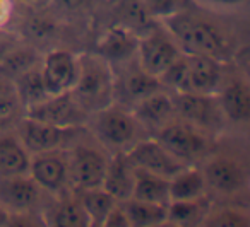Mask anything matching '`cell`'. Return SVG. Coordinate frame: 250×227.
<instances>
[{"instance_id": "5b68a950", "label": "cell", "mask_w": 250, "mask_h": 227, "mask_svg": "<svg viewBox=\"0 0 250 227\" xmlns=\"http://www.w3.org/2000/svg\"><path fill=\"white\" fill-rule=\"evenodd\" d=\"M206 179L208 193L218 198L231 200L249 189V166L247 161L231 152L212 149L199 164Z\"/></svg>"}, {"instance_id": "e575fe53", "label": "cell", "mask_w": 250, "mask_h": 227, "mask_svg": "<svg viewBox=\"0 0 250 227\" xmlns=\"http://www.w3.org/2000/svg\"><path fill=\"white\" fill-rule=\"evenodd\" d=\"M149 16L161 22L190 5V0H143Z\"/></svg>"}, {"instance_id": "cb8c5ba5", "label": "cell", "mask_w": 250, "mask_h": 227, "mask_svg": "<svg viewBox=\"0 0 250 227\" xmlns=\"http://www.w3.org/2000/svg\"><path fill=\"white\" fill-rule=\"evenodd\" d=\"M43 58V52L38 50L36 46L29 45V43L19 39L14 46L4 53V57L0 58V76L7 77V79L14 80L26 70L33 69V67L40 65Z\"/></svg>"}, {"instance_id": "f35d334b", "label": "cell", "mask_w": 250, "mask_h": 227, "mask_svg": "<svg viewBox=\"0 0 250 227\" xmlns=\"http://www.w3.org/2000/svg\"><path fill=\"white\" fill-rule=\"evenodd\" d=\"M19 35L11 28H0V58L4 57V53L7 52L11 46H14L19 41Z\"/></svg>"}, {"instance_id": "1f68e13d", "label": "cell", "mask_w": 250, "mask_h": 227, "mask_svg": "<svg viewBox=\"0 0 250 227\" xmlns=\"http://www.w3.org/2000/svg\"><path fill=\"white\" fill-rule=\"evenodd\" d=\"M113 2L117 4L118 22L136 33L137 36L146 33L158 22L149 16L143 0H113Z\"/></svg>"}, {"instance_id": "6da1fadb", "label": "cell", "mask_w": 250, "mask_h": 227, "mask_svg": "<svg viewBox=\"0 0 250 227\" xmlns=\"http://www.w3.org/2000/svg\"><path fill=\"white\" fill-rule=\"evenodd\" d=\"M161 24L185 55H206L229 63L238 53L231 33L214 18L194 11L192 5L161 21Z\"/></svg>"}, {"instance_id": "ba28073f", "label": "cell", "mask_w": 250, "mask_h": 227, "mask_svg": "<svg viewBox=\"0 0 250 227\" xmlns=\"http://www.w3.org/2000/svg\"><path fill=\"white\" fill-rule=\"evenodd\" d=\"M55 198L48 195L29 174L0 179V203L12 217H36L43 219L45 200Z\"/></svg>"}, {"instance_id": "d590c367", "label": "cell", "mask_w": 250, "mask_h": 227, "mask_svg": "<svg viewBox=\"0 0 250 227\" xmlns=\"http://www.w3.org/2000/svg\"><path fill=\"white\" fill-rule=\"evenodd\" d=\"M204 11L211 12H235L247 5L249 0H192Z\"/></svg>"}, {"instance_id": "7a4b0ae2", "label": "cell", "mask_w": 250, "mask_h": 227, "mask_svg": "<svg viewBox=\"0 0 250 227\" xmlns=\"http://www.w3.org/2000/svg\"><path fill=\"white\" fill-rule=\"evenodd\" d=\"M84 127L110 154L127 152L134 144L143 140L144 137H149V133L134 116L132 110L117 101L103 110L91 113Z\"/></svg>"}, {"instance_id": "8fae6325", "label": "cell", "mask_w": 250, "mask_h": 227, "mask_svg": "<svg viewBox=\"0 0 250 227\" xmlns=\"http://www.w3.org/2000/svg\"><path fill=\"white\" fill-rule=\"evenodd\" d=\"M115 72V101L125 106H132L147 94L161 89L160 79L147 74L137 63L136 57L118 65H111Z\"/></svg>"}, {"instance_id": "603a6c76", "label": "cell", "mask_w": 250, "mask_h": 227, "mask_svg": "<svg viewBox=\"0 0 250 227\" xmlns=\"http://www.w3.org/2000/svg\"><path fill=\"white\" fill-rule=\"evenodd\" d=\"M31 154L14 130L0 132V179L29 174Z\"/></svg>"}, {"instance_id": "30bf717a", "label": "cell", "mask_w": 250, "mask_h": 227, "mask_svg": "<svg viewBox=\"0 0 250 227\" xmlns=\"http://www.w3.org/2000/svg\"><path fill=\"white\" fill-rule=\"evenodd\" d=\"M228 67V65H226ZM216 99L219 103L226 123L245 127L250 120V86L249 79L236 67L233 70H225Z\"/></svg>"}, {"instance_id": "7c38bea8", "label": "cell", "mask_w": 250, "mask_h": 227, "mask_svg": "<svg viewBox=\"0 0 250 227\" xmlns=\"http://www.w3.org/2000/svg\"><path fill=\"white\" fill-rule=\"evenodd\" d=\"M77 128H63L55 127V125L43 123V121L33 120V118L24 116L19 125L14 128L18 137L21 138L22 145L31 155L43 154V152L59 151L63 149L70 142V138L76 135Z\"/></svg>"}, {"instance_id": "d4e9b609", "label": "cell", "mask_w": 250, "mask_h": 227, "mask_svg": "<svg viewBox=\"0 0 250 227\" xmlns=\"http://www.w3.org/2000/svg\"><path fill=\"white\" fill-rule=\"evenodd\" d=\"M168 181H170V202L171 200H197L209 196L206 179L199 166H185Z\"/></svg>"}, {"instance_id": "83f0119b", "label": "cell", "mask_w": 250, "mask_h": 227, "mask_svg": "<svg viewBox=\"0 0 250 227\" xmlns=\"http://www.w3.org/2000/svg\"><path fill=\"white\" fill-rule=\"evenodd\" d=\"M124 207L130 227H160L167 226L168 205L149 203L143 200L127 198L120 202Z\"/></svg>"}, {"instance_id": "44dd1931", "label": "cell", "mask_w": 250, "mask_h": 227, "mask_svg": "<svg viewBox=\"0 0 250 227\" xmlns=\"http://www.w3.org/2000/svg\"><path fill=\"white\" fill-rule=\"evenodd\" d=\"M134 181H136V168L130 164L125 152L110 154L101 188L110 193L117 202H124L132 196Z\"/></svg>"}, {"instance_id": "7bdbcfd3", "label": "cell", "mask_w": 250, "mask_h": 227, "mask_svg": "<svg viewBox=\"0 0 250 227\" xmlns=\"http://www.w3.org/2000/svg\"><path fill=\"white\" fill-rule=\"evenodd\" d=\"M110 2H113V0H110Z\"/></svg>"}, {"instance_id": "b9f144b4", "label": "cell", "mask_w": 250, "mask_h": 227, "mask_svg": "<svg viewBox=\"0 0 250 227\" xmlns=\"http://www.w3.org/2000/svg\"><path fill=\"white\" fill-rule=\"evenodd\" d=\"M11 220H12V215L7 208H5L2 203H0V227L4 226H11Z\"/></svg>"}, {"instance_id": "ab89813d", "label": "cell", "mask_w": 250, "mask_h": 227, "mask_svg": "<svg viewBox=\"0 0 250 227\" xmlns=\"http://www.w3.org/2000/svg\"><path fill=\"white\" fill-rule=\"evenodd\" d=\"M16 16V4L12 0H0V28H9Z\"/></svg>"}, {"instance_id": "ffe728a7", "label": "cell", "mask_w": 250, "mask_h": 227, "mask_svg": "<svg viewBox=\"0 0 250 227\" xmlns=\"http://www.w3.org/2000/svg\"><path fill=\"white\" fill-rule=\"evenodd\" d=\"M185 55V53H184ZM188 69V82L192 93L216 94L225 77L228 63H223L216 58L206 55H185Z\"/></svg>"}, {"instance_id": "8992f818", "label": "cell", "mask_w": 250, "mask_h": 227, "mask_svg": "<svg viewBox=\"0 0 250 227\" xmlns=\"http://www.w3.org/2000/svg\"><path fill=\"white\" fill-rule=\"evenodd\" d=\"M184 166H199L214 149V135L175 118L153 135Z\"/></svg>"}, {"instance_id": "8d00e7d4", "label": "cell", "mask_w": 250, "mask_h": 227, "mask_svg": "<svg viewBox=\"0 0 250 227\" xmlns=\"http://www.w3.org/2000/svg\"><path fill=\"white\" fill-rule=\"evenodd\" d=\"M103 227H130L129 219H127V213H125V210L120 202H117V205H115L113 208H111V212L108 213Z\"/></svg>"}, {"instance_id": "60d3db41", "label": "cell", "mask_w": 250, "mask_h": 227, "mask_svg": "<svg viewBox=\"0 0 250 227\" xmlns=\"http://www.w3.org/2000/svg\"><path fill=\"white\" fill-rule=\"evenodd\" d=\"M16 5H22V7H43L48 5L50 0H12Z\"/></svg>"}, {"instance_id": "74e56055", "label": "cell", "mask_w": 250, "mask_h": 227, "mask_svg": "<svg viewBox=\"0 0 250 227\" xmlns=\"http://www.w3.org/2000/svg\"><path fill=\"white\" fill-rule=\"evenodd\" d=\"M87 4V0H50L55 12H77Z\"/></svg>"}, {"instance_id": "9c48e42d", "label": "cell", "mask_w": 250, "mask_h": 227, "mask_svg": "<svg viewBox=\"0 0 250 227\" xmlns=\"http://www.w3.org/2000/svg\"><path fill=\"white\" fill-rule=\"evenodd\" d=\"M175 113L177 118L187 121L190 125L209 132L218 137L226 125L216 94H201V93H173Z\"/></svg>"}, {"instance_id": "4dcf8cb0", "label": "cell", "mask_w": 250, "mask_h": 227, "mask_svg": "<svg viewBox=\"0 0 250 227\" xmlns=\"http://www.w3.org/2000/svg\"><path fill=\"white\" fill-rule=\"evenodd\" d=\"M201 226L209 227H250V213L236 203H211Z\"/></svg>"}, {"instance_id": "f1b7e54d", "label": "cell", "mask_w": 250, "mask_h": 227, "mask_svg": "<svg viewBox=\"0 0 250 227\" xmlns=\"http://www.w3.org/2000/svg\"><path fill=\"white\" fill-rule=\"evenodd\" d=\"M209 205H211L209 196L197 200H171L168 203L167 226H201Z\"/></svg>"}, {"instance_id": "7402d4cb", "label": "cell", "mask_w": 250, "mask_h": 227, "mask_svg": "<svg viewBox=\"0 0 250 227\" xmlns=\"http://www.w3.org/2000/svg\"><path fill=\"white\" fill-rule=\"evenodd\" d=\"M43 222L53 227H89V217L76 193L69 191L53 198L43 212Z\"/></svg>"}, {"instance_id": "3957f363", "label": "cell", "mask_w": 250, "mask_h": 227, "mask_svg": "<svg viewBox=\"0 0 250 227\" xmlns=\"http://www.w3.org/2000/svg\"><path fill=\"white\" fill-rule=\"evenodd\" d=\"M63 151L69 164L70 191L101 186L110 152L86 130V127H81L76 132Z\"/></svg>"}, {"instance_id": "484cf974", "label": "cell", "mask_w": 250, "mask_h": 227, "mask_svg": "<svg viewBox=\"0 0 250 227\" xmlns=\"http://www.w3.org/2000/svg\"><path fill=\"white\" fill-rule=\"evenodd\" d=\"M26 116V106L14 80L0 76V132L14 130Z\"/></svg>"}, {"instance_id": "52a82bcc", "label": "cell", "mask_w": 250, "mask_h": 227, "mask_svg": "<svg viewBox=\"0 0 250 227\" xmlns=\"http://www.w3.org/2000/svg\"><path fill=\"white\" fill-rule=\"evenodd\" d=\"M182 55L180 46L161 22H156L137 39V63L154 77H160Z\"/></svg>"}, {"instance_id": "2e32d148", "label": "cell", "mask_w": 250, "mask_h": 227, "mask_svg": "<svg viewBox=\"0 0 250 227\" xmlns=\"http://www.w3.org/2000/svg\"><path fill=\"white\" fill-rule=\"evenodd\" d=\"M130 164L137 169L154 172L158 176L170 179L173 174H177L182 168H185L178 159H175L153 135L144 137L137 144H134L129 151L125 152Z\"/></svg>"}, {"instance_id": "836d02e7", "label": "cell", "mask_w": 250, "mask_h": 227, "mask_svg": "<svg viewBox=\"0 0 250 227\" xmlns=\"http://www.w3.org/2000/svg\"><path fill=\"white\" fill-rule=\"evenodd\" d=\"M158 79H160L161 87L168 89L170 93H188L190 82H188V69L185 55L178 57Z\"/></svg>"}, {"instance_id": "277c9868", "label": "cell", "mask_w": 250, "mask_h": 227, "mask_svg": "<svg viewBox=\"0 0 250 227\" xmlns=\"http://www.w3.org/2000/svg\"><path fill=\"white\" fill-rule=\"evenodd\" d=\"M70 94L87 114L115 103V72L111 63L94 52L81 53L77 79Z\"/></svg>"}, {"instance_id": "ac0fdd59", "label": "cell", "mask_w": 250, "mask_h": 227, "mask_svg": "<svg viewBox=\"0 0 250 227\" xmlns=\"http://www.w3.org/2000/svg\"><path fill=\"white\" fill-rule=\"evenodd\" d=\"M28 14H24L19 21V28L14 29L22 41L36 46L42 50L45 43H50L59 36L60 21L55 11L50 9L48 5L43 7H26ZM43 52V50H42Z\"/></svg>"}, {"instance_id": "4316f807", "label": "cell", "mask_w": 250, "mask_h": 227, "mask_svg": "<svg viewBox=\"0 0 250 227\" xmlns=\"http://www.w3.org/2000/svg\"><path fill=\"white\" fill-rule=\"evenodd\" d=\"M130 198L168 205L170 203V181H168V178L136 168V181H134Z\"/></svg>"}, {"instance_id": "5bb4252c", "label": "cell", "mask_w": 250, "mask_h": 227, "mask_svg": "<svg viewBox=\"0 0 250 227\" xmlns=\"http://www.w3.org/2000/svg\"><path fill=\"white\" fill-rule=\"evenodd\" d=\"M29 176L45 189L48 195L60 196L70 191L69 164L63 149L31 155Z\"/></svg>"}, {"instance_id": "9a60e30c", "label": "cell", "mask_w": 250, "mask_h": 227, "mask_svg": "<svg viewBox=\"0 0 250 227\" xmlns=\"http://www.w3.org/2000/svg\"><path fill=\"white\" fill-rule=\"evenodd\" d=\"M79 70V55L65 48L43 52L42 74L50 96L69 93L74 87Z\"/></svg>"}, {"instance_id": "e0dca14e", "label": "cell", "mask_w": 250, "mask_h": 227, "mask_svg": "<svg viewBox=\"0 0 250 227\" xmlns=\"http://www.w3.org/2000/svg\"><path fill=\"white\" fill-rule=\"evenodd\" d=\"M130 110L149 135H154L160 128H163L165 125L177 118L173 93H170L165 87L139 99L136 104L130 106Z\"/></svg>"}, {"instance_id": "d6a6232c", "label": "cell", "mask_w": 250, "mask_h": 227, "mask_svg": "<svg viewBox=\"0 0 250 227\" xmlns=\"http://www.w3.org/2000/svg\"><path fill=\"white\" fill-rule=\"evenodd\" d=\"M14 84L18 87V93L21 96L22 103H24L26 110L29 106H35V104L42 103L43 99L50 96L48 91H46L45 80H43L42 74V63L33 69L26 70L24 74H21L19 77L14 79Z\"/></svg>"}, {"instance_id": "f546056e", "label": "cell", "mask_w": 250, "mask_h": 227, "mask_svg": "<svg viewBox=\"0 0 250 227\" xmlns=\"http://www.w3.org/2000/svg\"><path fill=\"white\" fill-rule=\"evenodd\" d=\"M79 198L81 205L84 207L87 217H89V227H103L104 220H106L108 213L111 212L117 200L104 191L101 186L89 189H81V191H74Z\"/></svg>"}, {"instance_id": "d6986e66", "label": "cell", "mask_w": 250, "mask_h": 227, "mask_svg": "<svg viewBox=\"0 0 250 227\" xmlns=\"http://www.w3.org/2000/svg\"><path fill=\"white\" fill-rule=\"evenodd\" d=\"M137 39L139 36L136 33H132L120 22H115L100 35L94 53L108 60L111 65H118L136 57Z\"/></svg>"}, {"instance_id": "4fadbf2b", "label": "cell", "mask_w": 250, "mask_h": 227, "mask_svg": "<svg viewBox=\"0 0 250 227\" xmlns=\"http://www.w3.org/2000/svg\"><path fill=\"white\" fill-rule=\"evenodd\" d=\"M26 116L43 121V123L55 125V127L77 128L86 125L89 114L79 106V103L74 99L69 91L63 94L48 96L42 103L29 106L26 110Z\"/></svg>"}]
</instances>
